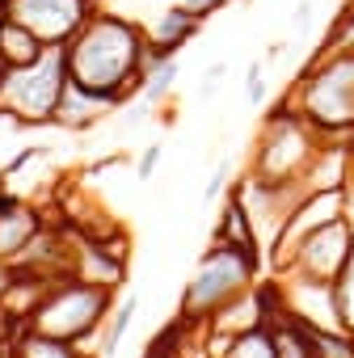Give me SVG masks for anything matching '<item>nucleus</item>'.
Listing matches in <instances>:
<instances>
[{"label":"nucleus","instance_id":"7ed1b4c3","mask_svg":"<svg viewBox=\"0 0 354 358\" xmlns=\"http://www.w3.org/2000/svg\"><path fill=\"white\" fill-rule=\"evenodd\" d=\"M68 85L64 47H47L34 64L0 72V118L13 127H51L59 93Z\"/></svg>","mask_w":354,"mask_h":358},{"label":"nucleus","instance_id":"a211bd4d","mask_svg":"<svg viewBox=\"0 0 354 358\" xmlns=\"http://www.w3.org/2000/svg\"><path fill=\"white\" fill-rule=\"evenodd\" d=\"M245 101L249 106H262L266 101V76H262V64H253L245 72Z\"/></svg>","mask_w":354,"mask_h":358},{"label":"nucleus","instance_id":"9d476101","mask_svg":"<svg viewBox=\"0 0 354 358\" xmlns=\"http://www.w3.org/2000/svg\"><path fill=\"white\" fill-rule=\"evenodd\" d=\"M215 245H228V249H236V253H245V257L262 262V241H257V232H253V220H249V211H245V203H241L236 186H232V190L224 194V203H220Z\"/></svg>","mask_w":354,"mask_h":358},{"label":"nucleus","instance_id":"dca6fc26","mask_svg":"<svg viewBox=\"0 0 354 358\" xmlns=\"http://www.w3.org/2000/svg\"><path fill=\"white\" fill-rule=\"evenodd\" d=\"M270 329H274V350H278V358H312L304 329H299V324H295L283 308L270 316Z\"/></svg>","mask_w":354,"mask_h":358},{"label":"nucleus","instance_id":"0eeeda50","mask_svg":"<svg viewBox=\"0 0 354 358\" xmlns=\"http://www.w3.org/2000/svg\"><path fill=\"white\" fill-rule=\"evenodd\" d=\"M9 13L26 22L47 47H64L93 17V5L89 0H13Z\"/></svg>","mask_w":354,"mask_h":358},{"label":"nucleus","instance_id":"9b49d317","mask_svg":"<svg viewBox=\"0 0 354 358\" xmlns=\"http://www.w3.org/2000/svg\"><path fill=\"white\" fill-rule=\"evenodd\" d=\"M199 26H203V17H194L186 5H169L152 26H148V47L152 51H160V55H177L194 34H199Z\"/></svg>","mask_w":354,"mask_h":358},{"label":"nucleus","instance_id":"bb28decb","mask_svg":"<svg viewBox=\"0 0 354 358\" xmlns=\"http://www.w3.org/2000/svg\"><path fill=\"white\" fill-rule=\"evenodd\" d=\"M350 9H354V0H350Z\"/></svg>","mask_w":354,"mask_h":358},{"label":"nucleus","instance_id":"f03ea898","mask_svg":"<svg viewBox=\"0 0 354 358\" xmlns=\"http://www.w3.org/2000/svg\"><path fill=\"white\" fill-rule=\"evenodd\" d=\"M110 308H114V291L68 274V278H55L47 287V295L30 312L26 329L72 341L85 358H101V324H106Z\"/></svg>","mask_w":354,"mask_h":358},{"label":"nucleus","instance_id":"f257e3e1","mask_svg":"<svg viewBox=\"0 0 354 358\" xmlns=\"http://www.w3.org/2000/svg\"><path fill=\"white\" fill-rule=\"evenodd\" d=\"M143 55H148V30L106 9H93V17L64 43L68 76L118 101H131L139 93Z\"/></svg>","mask_w":354,"mask_h":358},{"label":"nucleus","instance_id":"2eb2a0df","mask_svg":"<svg viewBox=\"0 0 354 358\" xmlns=\"http://www.w3.org/2000/svg\"><path fill=\"white\" fill-rule=\"evenodd\" d=\"M135 312H139V299H135V295H127V299H118V303L110 308V316H106V324H101V358H114V354H118V345H122V337H127Z\"/></svg>","mask_w":354,"mask_h":358},{"label":"nucleus","instance_id":"412c9836","mask_svg":"<svg viewBox=\"0 0 354 358\" xmlns=\"http://www.w3.org/2000/svg\"><path fill=\"white\" fill-rule=\"evenodd\" d=\"M224 72H228L224 64H215V68H207V76H203V85H199V97H211V93H215V89L224 85Z\"/></svg>","mask_w":354,"mask_h":358},{"label":"nucleus","instance_id":"f3484780","mask_svg":"<svg viewBox=\"0 0 354 358\" xmlns=\"http://www.w3.org/2000/svg\"><path fill=\"white\" fill-rule=\"evenodd\" d=\"M228 177H232V169H228V164H220V169L211 173V182L203 186V199H199L203 207H215V203L224 199V186H228Z\"/></svg>","mask_w":354,"mask_h":358},{"label":"nucleus","instance_id":"4be33fe9","mask_svg":"<svg viewBox=\"0 0 354 358\" xmlns=\"http://www.w3.org/2000/svg\"><path fill=\"white\" fill-rule=\"evenodd\" d=\"M308 22H312V0H299L295 13H291V26H295V30H304Z\"/></svg>","mask_w":354,"mask_h":358},{"label":"nucleus","instance_id":"b1692460","mask_svg":"<svg viewBox=\"0 0 354 358\" xmlns=\"http://www.w3.org/2000/svg\"><path fill=\"white\" fill-rule=\"evenodd\" d=\"M89 5H93V9H101V5H106V0H89Z\"/></svg>","mask_w":354,"mask_h":358},{"label":"nucleus","instance_id":"ddd939ff","mask_svg":"<svg viewBox=\"0 0 354 358\" xmlns=\"http://www.w3.org/2000/svg\"><path fill=\"white\" fill-rule=\"evenodd\" d=\"M43 51H47V43L26 22H17L13 13L0 22V72H5V68H22V64H34Z\"/></svg>","mask_w":354,"mask_h":358},{"label":"nucleus","instance_id":"a878e982","mask_svg":"<svg viewBox=\"0 0 354 358\" xmlns=\"http://www.w3.org/2000/svg\"><path fill=\"white\" fill-rule=\"evenodd\" d=\"M0 194H5V177H0Z\"/></svg>","mask_w":354,"mask_h":358},{"label":"nucleus","instance_id":"5701e85b","mask_svg":"<svg viewBox=\"0 0 354 358\" xmlns=\"http://www.w3.org/2000/svg\"><path fill=\"white\" fill-rule=\"evenodd\" d=\"M9 282H13V266H9V262H0V299H5Z\"/></svg>","mask_w":354,"mask_h":358},{"label":"nucleus","instance_id":"39448f33","mask_svg":"<svg viewBox=\"0 0 354 358\" xmlns=\"http://www.w3.org/2000/svg\"><path fill=\"white\" fill-rule=\"evenodd\" d=\"M316 139L312 127L299 110H274L266 118V131L257 139V156H253V173L249 177H266V182H291L308 169V160L316 156Z\"/></svg>","mask_w":354,"mask_h":358},{"label":"nucleus","instance_id":"1a4fd4ad","mask_svg":"<svg viewBox=\"0 0 354 358\" xmlns=\"http://www.w3.org/2000/svg\"><path fill=\"white\" fill-rule=\"evenodd\" d=\"M43 228H47V220L30 199L0 194V262H13Z\"/></svg>","mask_w":354,"mask_h":358},{"label":"nucleus","instance_id":"20e7f679","mask_svg":"<svg viewBox=\"0 0 354 358\" xmlns=\"http://www.w3.org/2000/svg\"><path fill=\"white\" fill-rule=\"evenodd\" d=\"M257 270H262V262H253V257L211 241V249L199 257V266H194V274H190V282L182 291V312H177V316L190 320V324H207V316L215 308H224L232 295L253 287Z\"/></svg>","mask_w":354,"mask_h":358},{"label":"nucleus","instance_id":"f8f14e48","mask_svg":"<svg viewBox=\"0 0 354 358\" xmlns=\"http://www.w3.org/2000/svg\"><path fill=\"white\" fill-rule=\"evenodd\" d=\"M177 76H182L177 55H160V51L148 47V55H143V76H139V93H135V97L152 110V106H160V101L177 89Z\"/></svg>","mask_w":354,"mask_h":358},{"label":"nucleus","instance_id":"6e6552de","mask_svg":"<svg viewBox=\"0 0 354 358\" xmlns=\"http://www.w3.org/2000/svg\"><path fill=\"white\" fill-rule=\"evenodd\" d=\"M122 106H127V101H118V97H110V93H97V89H89V85H80V80L68 76L51 127H64V131H76V135H80V131H93L97 122H106L110 114H118Z\"/></svg>","mask_w":354,"mask_h":358},{"label":"nucleus","instance_id":"6ab92c4d","mask_svg":"<svg viewBox=\"0 0 354 358\" xmlns=\"http://www.w3.org/2000/svg\"><path fill=\"white\" fill-rule=\"evenodd\" d=\"M160 156H164V143H148V152H143V156H139V164H135V169H139V177H143V182H148L152 173H156Z\"/></svg>","mask_w":354,"mask_h":358},{"label":"nucleus","instance_id":"aec40b11","mask_svg":"<svg viewBox=\"0 0 354 358\" xmlns=\"http://www.w3.org/2000/svg\"><path fill=\"white\" fill-rule=\"evenodd\" d=\"M182 5H186V9H190L194 17H203V22H207L211 13H220L224 5H232V0H182Z\"/></svg>","mask_w":354,"mask_h":358},{"label":"nucleus","instance_id":"4468645a","mask_svg":"<svg viewBox=\"0 0 354 358\" xmlns=\"http://www.w3.org/2000/svg\"><path fill=\"white\" fill-rule=\"evenodd\" d=\"M9 358H85V354L72 341L47 337V333H34V329H17L9 337Z\"/></svg>","mask_w":354,"mask_h":358},{"label":"nucleus","instance_id":"423d86ee","mask_svg":"<svg viewBox=\"0 0 354 358\" xmlns=\"http://www.w3.org/2000/svg\"><path fill=\"white\" fill-rule=\"evenodd\" d=\"M354 262V228L350 220H329L320 228H312L308 236H299L291 245V253L278 262V274H299V278H316V282H341L350 274Z\"/></svg>","mask_w":354,"mask_h":358},{"label":"nucleus","instance_id":"393cba45","mask_svg":"<svg viewBox=\"0 0 354 358\" xmlns=\"http://www.w3.org/2000/svg\"><path fill=\"white\" fill-rule=\"evenodd\" d=\"M9 5H13V0H0V9H9Z\"/></svg>","mask_w":354,"mask_h":358}]
</instances>
